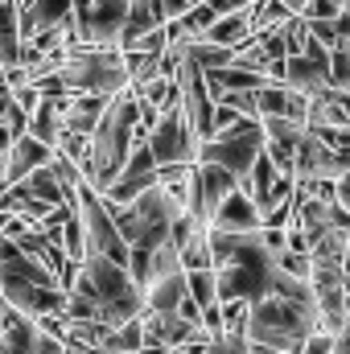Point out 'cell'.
Returning <instances> with one entry per match:
<instances>
[{
    "mask_svg": "<svg viewBox=\"0 0 350 354\" xmlns=\"http://www.w3.org/2000/svg\"><path fill=\"white\" fill-rule=\"evenodd\" d=\"M210 243V268L219 280V301H256L272 284V252L256 239V231H214L206 235Z\"/></svg>",
    "mask_w": 350,
    "mask_h": 354,
    "instance_id": "6da1fadb",
    "label": "cell"
},
{
    "mask_svg": "<svg viewBox=\"0 0 350 354\" xmlns=\"http://www.w3.org/2000/svg\"><path fill=\"white\" fill-rule=\"evenodd\" d=\"M136 136H140V107H136L132 87L124 83L116 95H107V103H103L95 128L87 132L83 181H91V185L103 194V189L116 181V174H120V165H124V157H128V149H132Z\"/></svg>",
    "mask_w": 350,
    "mask_h": 354,
    "instance_id": "7a4b0ae2",
    "label": "cell"
},
{
    "mask_svg": "<svg viewBox=\"0 0 350 354\" xmlns=\"http://www.w3.org/2000/svg\"><path fill=\"white\" fill-rule=\"evenodd\" d=\"M322 330L317 326V313H313V301H288V297H276V292H264L248 305V317H243V338L268 346V351H288L297 354L305 334Z\"/></svg>",
    "mask_w": 350,
    "mask_h": 354,
    "instance_id": "3957f363",
    "label": "cell"
},
{
    "mask_svg": "<svg viewBox=\"0 0 350 354\" xmlns=\"http://www.w3.org/2000/svg\"><path fill=\"white\" fill-rule=\"evenodd\" d=\"M71 288L95 305V322H103V326H120L140 313V288L132 284L128 268L99 256V252H87L79 260V276Z\"/></svg>",
    "mask_w": 350,
    "mask_h": 354,
    "instance_id": "277c9868",
    "label": "cell"
},
{
    "mask_svg": "<svg viewBox=\"0 0 350 354\" xmlns=\"http://www.w3.org/2000/svg\"><path fill=\"white\" fill-rule=\"evenodd\" d=\"M260 149H264L260 120L239 115L231 128H223V132H214V136L198 140V161H214V165L231 169L235 177H243V174H248V165L256 161V153H260Z\"/></svg>",
    "mask_w": 350,
    "mask_h": 354,
    "instance_id": "5b68a950",
    "label": "cell"
},
{
    "mask_svg": "<svg viewBox=\"0 0 350 354\" xmlns=\"http://www.w3.org/2000/svg\"><path fill=\"white\" fill-rule=\"evenodd\" d=\"M75 214H79V223H83L87 252H99V256H107V260H116V264H128V243H124V235L116 231L111 210H107L103 194H99L91 181H79V185H75Z\"/></svg>",
    "mask_w": 350,
    "mask_h": 354,
    "instance_id": "8992f818",
    "label": "cell"
},
{
    "mask_svg": "<svg viewBox=\"0 0 350 354\" xmlns=\"http://www.w3.org/2000/svg\"><path fill=\"white\" fill-rule=\"evenodd\" d=\"M347 169H350V149H330L309 128H301L297 157H293V177H338Z\"/></svg>",
    "mask_w": 350,
    "mask_h": 354,
    "instance_id": "52a82bcc",
    "label": "cell"
},
{
    "mask_svg": "<svg viewBox=\"0 0 350 354\" xmlns=\"http://www.w3.org/2000/svg\"><path fill=\"white\" fill-rule=\"evenodd\" d=\"M206 227H214V231H256L260 227V210H256V202L248 198V189L243 185H235L227 198H219V206L206 214Z\"/></svg>",
    "mask_w": 350,
    "mask_h": 354,
    "instance_id": "ba28073f",
    "label": "cell"
},
{
    "mask_svg": "<svg viewBox=\"0 0 350 354\" xmlns=\"http://www.w3.org/2000/svg\"><path fill=\"white\" fill-rule=\"evenodd\" d=\"M50 153H54V149H50V145H42V140H33L29 132L12 136V140H8V149H4V161H0V189H4V185H12V181H21L29 169L46 165V161H50Z\"/></svg>",
    "mask_w": 350,
    "mask_h": 354,
    "instance_id": "9c48e42d",
    "label": "cell"
},
{
    "mask_svg": "<svg viewBox=\"0 0 350 354\" xmlns=\"http://www.w3.org/2000/svg\"><path fill=\"white\" fill-rule=\"evenodd\" d=\"M71 4L75 0H17V33H21V41H29L42 29H54L58 21H66Z\"/></svg>",
    "mask_w": 350,
    "mask_h": 354,
    "instance_id": "30bf717a",
    "label": "cell"
},
{
    "mask_svg": "<svg viewBox=\"0 0 350 354\" xmlns=\"http://www.w3.org/2000/svg\"><path fill=\"white\" fill-rule=\"evenodd\" d=\"M128 0H91L87 8V46H120V25H124Z\"/></svg>",
    "mask_w": 350,
    "mask_h": 354,
    "instance_id": "8fae6325",
    "label": "cell"
},
{
    "mask_svg": "<svg viewBox=\"0 0 350 354\" xmlns=\"http://www.w3.org/2000/svg\"><path fill=\"white\" fill-rule=\"evenodd\" d=\"M330 58V54H326ZM326 58H309V54H284L280 62V87L313 95L326 87Z\"/></svg>",
    "mask_w": 350,
    "mask_h": 354,
    "instance_id": "7c38bea8",
    "label": "cell"
},
{
    "mask_svg": "<svg viewBox=\"0 0 350 354\" xmlns=\"http://www.w3.org/2000/svg\"><path fill=\"white\" fill-rule=\"evenodd\" d=\"M202 83H206V95H210V99H219L223 91H260L264 83H272V79L260 75V71H248V66L227 62V66H210V71H202Z\"/></svg>",
    "mask_w": 350,
    "mask_h": 354,
    "instance_id": "4fadbf2b",
    "label": "cell"
},
{
    "mask_svg": "<svg viewBox=\"0 0 350 354\" xmlns=\"http://www.w3.org/2000/svg\"><path fill=\"white\" fill-rule=\"evenodd\" d=\"M181 292H185V268L161 272V276H153L149 284H140V309H153V313L174 309Z\"/></svg>",
    "mask_w": 350,
    "mask_h": 354,
    "instance_id": "5bb4252c",
    "label": "cell"
},
{
    "mask_svg": "<svg viewBox=\"0 0 350 354\" xmlns=\"http://www.w3.org/2000/svg\"><path fill=\"white\" fill-rule=\"evenodd\" d=\"M21 185H25V194L29 198H37V202H46V206H71L75 210V189H66L50 165H37V169H29V174L21 177Z\"/></svg>",
    "mask_w": 350,
    "mask_h": 354,
    "instance_id": "9a60e30c",
    "label": "cell"
},
{
    "mask_svg": "<svg viewBox=\"0 0 350 354\" xmlns=\"http://www.w3.org/2000/svg\"><path fill=\"white\" fill-rule=\"evenodd\" d=\"M202 41H214V46H243L248 37H252V17H248V8H235V12H223V17H214L202 33H198Z\"/></svg>",
    "mask_w": 350,
    "mask_h": 354,
    "instance_id": "2e32d148",
    "label": "cell"
},
{
    "mask_svg": "<svg viewBox=\"0 0 350 354\" xmlns=\"http://www.w3.org/2000/svg\"><path fill=\"white\" fill-rule=\"evenodd\" d=\"M313 313L326 334H342L347 330V284L313 288Z\"/></svg>",
    "mask_w": 350,
    "mask_h": 354,
    "instance_id": "e0dca14e",
    "label": "cell"
},
{
    "mask_svg": "<svg viewBox=\"0 0 350 354\" xmlns=\"http://www.w3.org/2000/svg\"><path fill=\"white\" fill-rule=\"evenodd\" d=\"M103 103H107V95H66V103H62V128L87 136L91 128H95V120H99V111H103Z\"/></svg>",
    "mask_w": 350,
    "mask_h": 354,
    "instance_id": "ac0fdd59",
    "label": "cell"
},
{
    "mask_svg": "<svg viewBox=\"0 0 350 354\" xmlns=\"http://www.w3.org/2000/svg\"><path fill=\"white\" fill-rule=\"evenodd\" d=\"M153 25H165V17H161V0H128L124 25H120V46H128L132 37H140V33L153 29Z\"/></svg>",
    "mask_w": 350,
    "mask_h": 354,
    "instance_id": "d6986e66",
    "label": "cell"
},
{
    "mask_svg": "<svg viewBox=\"0 0 350 354\" xmlns=\"http://www.w3.org/2000/svg\"><path fill=\"white\" fill-rule=\"evenodd\" d=\"M185 292H190L198 305L219 301V280H214V268H185Z\"/></svg>",
    "mask_w": 350,
    "mask_h": 354,
    "instance_id": "ffe728a7",
    "label": "cell"
},
{
    "mask_svg": "<svg viewBox=\"0 0 350 354\" xmlns=\"http://www.w3.org/2000/svg\"><path fill=\"white\" fill-rule=\"evenodd\" d=\"M198 354H272V351L248 342V338H239V334H219V338H206L198 346Z\"/></svg>",
    "mask_w": 350,
    "mask_h": 354,
    "instance_id": "44dd1931",
    "label": "cell"
},
{
    "mask_svg": "<svg viewBox=\"0 0 350 354\" xmlns=\"http://www.w3.org/2000/svg\"><path fill=\"white\" fill-rule=\"evenodd\" d=\"M326 87L350 91V46H330V58H326Z\"/></svg>",
    "mask_w": 350,
    "mask_h": 354,
    "instance_id": "7402d4cb",
    "label": "cell"
},
{
    "mask_svg": "<svg viewBox=\"0 0 350 354\" xmlns=\"http://www.w3.org/2000/svg\"><path fill=\"white\" fill-rule=\"evenodd\" d=\"M58 248L66 252V260H83V256H87V239H83V223H79V214H71V218L62 223Z\"/></svg>",
    "mask_w": 350,
    "mask_h": 354,
    "instance_id": "603a6c76",
    "label": "cell"
},
{
    "mask_svg": "<svg viewBox=\"0 0 350 354\" xmlns=\"http://www.w3.org/2000/svg\"><path fill=\"white\" fill-rule=\"evenodd\" d=\"M54 149H58V153H66V157H71L79 169L87 165V136H83V132H71V128H62V132L54 136Z\"/></svg>",
    "mask_w": 350,
    "mask_h": 354,
    "instance_id": "cb8c5ba5",
    "label": "cell"
},
{
    "mask_svg": "<svg viewBox=\"0 0 350 354\" xmlns=\"http://www.w3.org/2000/svg\"><path fill=\"white\" fill-rule=\"evenodd\" d=\"M46 165L54 169V177H58V181H62L66 189H75V185L83 181V169H79V165H75V161H71L66 153H58V149L50 153V161H46Z\"/></svg>",
    "mask_w": 350,
    "mask_h": 354,
    "instance_id": "d4e9b609",
    "label": "cell"
},
{
    "mask_svg": "<svg viewBox=\"0 0 350 354\" xmlns=\"http://www.w3.org/2000/svg\"><path fill=\"white\" fill-rule=\"evenodd\" d=\"M219 99H223V103H231L239 115H248V120H260V107H256V91H223Z\"/></svg>",
    "mask_w": 350,
    "mask_h": 354,
    "instance_id": "484cf974",
    "label": "cell"
},
{
    "mask_svg": "<svg viewBox=\"0 0 350 354\" xmlns=\"http://www.w3.org/2000/svg\"><path fill=\"white\" fill-rule=\"evenodd\" d=\"M334 338H338V334L313 330V334H305V342H301V351L297 354H334Z\"/></svg>",
    "mask_w": 350,
    "mask_h": 354,
    "instance_id": "4316f807",
    "label": "cell"
},
{
    "mask_svg": "<svg viewBox=\"0 0 350 354\" xmlns=\"http://www.w3.org/2000/svg\"><path fill=\"white\" fill-rule=\"evenodd\" d=\"M322 145H330V149H350V128H330V124H322V128H309Z\"/></svg>",
    "mask_w": 350,
    "mask_h": 354,
    "instance_id": "83f0119b",
    "label": "cell"
},
{
    "mask_svg": "<svg viewBox=\"0 0 350 354\" xmlns=\"http://www.w3.org/2000/svg\"><path fill=\"white\" fill-rule=\"evenodd\" d=\"M8 91H12V103H17L25 115H29V111L37 107V99H42V91L33 87V83H17V87H8Z\"/></svg>",
    "mask_w": 350,
    "mask_h": 354,
    "instance_id": "f1b7e54d",
    "label": "cell"
},
{
    "mask_svg": "<svg viewBox=\"0 0 350 354\" xmlns=\"http://www.w3.org/2000/svg\"><path fill=\"white\" fill-rule=\"evenodd\" d=\"M198 0H161V17L169 21V17H177V12H185V8H194Z\"/></svg>",
    "mask_w": 350,
    "mask_h": 354,
    "instance_id": "f546056e",
    "label": "cell"
},
{
    "mask_svg": "<svg viewBox=\"0 0 350 354\" xmlns=\"http://www.w3.org/2000/svg\"><path fill=\"white\" fill-rule=\"evenodd\" d=\"M301 4H305V0H284V8H288V12H301Z\"/></svg>",
    "mask_w": 350,
    "mask_h": 354,
    "instance_id": "4dcf8cb0",
    "label": "cell"
},
{
    "mask_svg": "<svg viewBox=\"0 0 350 354\" xmlns=\"http://www.w3.org/2000/svg\"><path fill=\"white\" fill-rule=\"evenodd\" d=\"M0 313H4V297H0Z\"/></svg>",
    "mask_w": 350,
    "mask_h": 354,
    "instance_id": "1f68e13d",
    "label": "cell"
},
{
    "mask_svg": "<svg viewBox=\"0 0 350 354\" xmlns=\"http://www.w3.org/2000/svg\"><path fill=\"white\" fill-rule=\"evenodd\" d=\"M0 83H4V66H0Z\"/></svg>",
    "mask_w": 350,
    "mask_h": 354,
    "instance_id": "d6a6232c",
    "label": "cell"
},
{
    "mask_svg": "<svg viewBox=\"0 0 350 354\" xmlns=\"http://www.w3.org/2000/svg\"><path fill=\"white\" fill-rule=\"evenodd\" d=\"M12 4H17V0H12Z\"/></svg>",
    "mask_w": 350,
    "mask_h": 354,
    "instance_id": "836d02e7",
    "label": "cell"
}]
</instances>
